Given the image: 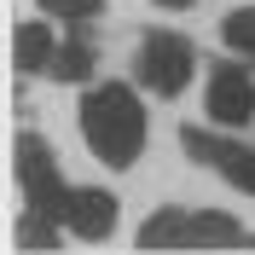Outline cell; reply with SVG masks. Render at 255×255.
<instances>
[{"mask_svg": "<svg viewBox=\"0 0 255 255\" xmlns=\"http://www.w3.org/2000/svg\"><path fill=\"white\" fill-rule=\"evenodd\" d=\"M76 122H81V139L99 162L111 168H133L145 151V105L128 81H87V93L76 105Z\"/></svg>", "mask_w": 255, "mask_h": 255, "instance_id": "obj_1", "label": "cell"}, {"mask_svg": "<svg viewBox=\"0 0 255 255\" xmlns=\"http://www.w3.org/2000/svg\"><path fill=\"white\" fill-rule=\"evenodd\" d=\"M191 76H197V47H191L186 35L151 29V35L139 41V52H133V81H139L145 93L180 99V93L191 87Z\"/></svg>", "mask_w": 255, "mask_h": 255, "instance_id": "obj_2", "label": "cell"}, {"mask_svg": "<svg viewBox=\"0 0 255 255\" xmlns=\"http://www.w3.org/2000/svg\"><path fill=\"white\" fill-rule=\"evenodd\" d=\"M12 168H17V191H23V203L64 221V209H70V191H76V186H64V168H58V157H52V145L41 139V133H17Z\"/></svg>", "mask_w": 255, "mask_h": 255, "instance_id": "obj_3", "label": "cell"}, {"mask_svg": "<svg viewBox=\"0 0 255 255\" xmlns=\"http://www.w3.org/2000/svg\"><path fill=\"white\" fill-rule=\"evenodd\" d=\"M203 111H209L215 128H250L255 122V76H250V58L232 52L226 64H209Z\"/></svg>", "mask_w": 255, "mask_h": 255, "instance_id": "obj_4", "label": "cell"}, {"mask_svg": "<svg viewBox=\"0 0 255 255\" xmlns=\"http://www.w3.org/2000/svg\"><path fill=\"white\" fill-rule=\"evenodd\" d=\"M180 151H186L191 162L215 168L221 180H232L238 191H255V151L244 139H226V128L215 133V122H209V128L186 122V128H180Z\"/></svg>", "mask_w": 255, "mask_h": 255, "instance_id": "obj_5", "label": "cell"}, {"mask_svg": "<svg viewBox=\"0 0 255 255\" xmlns=\"http://www.w3.org/2000/svg\"><path fill=\"white\" fill-rule=\"evenodd\" d=\"M116 221H122V203H116V191L105 186H76L70 191V209H64V226L76 232V238L99 244V238H111Z\"/></svg>", "mask_w": 255, "mask_h": 255, "instance_id": "obj_6", "label": "cell"}, {"mask_svg": "<svg viewBox=\"0 0 255 255\" xmlns=\"http://www.w3.org/2000/svg\"><path fill=\"white\" fill-rule=\"evenodd\" d=\"M52 58H58V29H52V17H29V23H17L12 35V64H17V76H47Z\"/></svg>", "mask_w": 255, "mask_h": 255, "instance_id": "obj_7", "label": "cell"}, {"mask_svg": "<svg viewBox=\"0 0 255 255\" xmlns=\"http://www.w3.org/2000/svg\"><path fill=\"white\" fill-rule=\"evenodd\" d=\"M244 244L255 250V232L238 226L232 215H215V209H203V215L191 209L186 215V250H244Z\"/></svg>", "mask_w": 255, "mask_h": 255, "instance_id": "obj_8", "label": "cell"}, {"mask_svg": "<svg viewBox=\"0 0 255 255\" xmlns=\"http://www.w3.org/2000/svg\"><path fill=\"white\" fill-rule=\"evenodd\" d=\"M93 70H99L93 29H87V23H70V35L58 41V58H52L47 76H52V81H93Z\"/></svg>", "mask_w": 255, "mask_h": 255, "instance_id": "obj_9", "label": "cell"}, {"mask_svg": "<svg viewBox=\"0 0 255 255\" xmlns=\"http://www.w3.org/2000/svg\"><path fill=\"white\" fill-rule=\"evenodd\" d=\"M186 215L191 209H157L139 226V244L145 250H186Z\"/></svg>", "mask_w": 255, "mask_h": 255, "instance_id": "obj_10", "label": "cell"}, {"mask_svg": "<svg viewBox=\"0 0 255 255\" xmlns=\"http://www.w3.org/2000/svg\"><path fill=\"white\" fill-rule=\"evenodd\" d=\"M17 250H58L64 244V221L58 215H41V209H29V215H17Z\"/></svg>", "mask_w": 255, "mask_h": 255, "instance_id": "obj_11", "label": "cell"}, {"mask_svg": "<svg viewBox=\"0 0 255 255\" xmlns=\"http://www.w3.org/2000/svg\"><path fill=\"white\" fill-rule=\"evenodd\" d=\"M221 41H226V52L255 64V6H238V12L221 17Z\"/></svg>", "mask_w": 255, "mask_h": 255, "instance_id": "obj_12", "label": "cell"}, {"mask_svg": "<svg viewBox=\"0 0 255 255\" xmlns=\"http://www.w3.org/2000/svg\"><path fill=\"white\" fill-rule=\"evenodd\" d=\"M35 6H41L52 23H64V29H70V23H93V17L105 12V0H35Z\"/></svg>", "mask_w": 255, "mask_h": 255, "instance_id": "obj_13", "label": "cell"}, {"mask_svg": "<svg viewBox=\"0 0 255 255\" xmlns=\"http://www.w3.org/2000/svg\"><path fill=\"white\" fill-rule=\"evenodd\" d=\"M151 6H157V12H191L197 0H151Z\"/></svg>", "mask_w": 255, "mask_h": 255, "instance_id": "obj_14", "label": "cell"}]
</instances>
